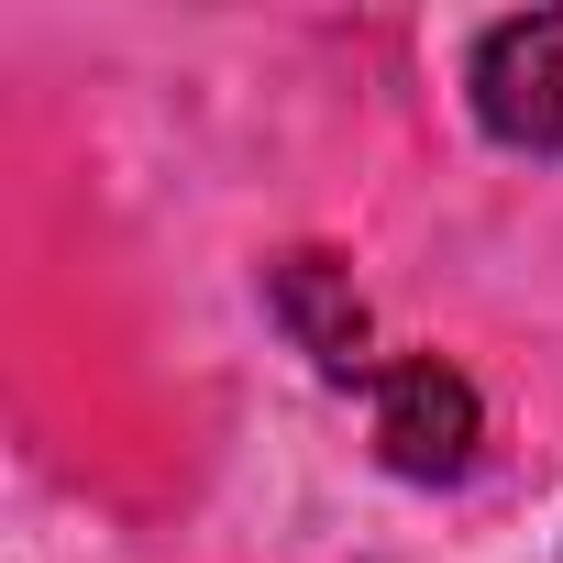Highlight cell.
<instances>
[{"label":"cell","instance_id":"1","mask_svg":"<svg viewBox=\"0 0 563 563\" xmlns=\"http://www.w3.org/2000/svg\"><path fill=\"white\" fill-rule=\"evenodd\" d=\"M365 398H376V464H387V475H409V486L475 475V453H486V398H475L464 365H442V354H387Z\"/></svg>","mask_w":563,"mask_h":563},{"label":"cell","instance_id":"2","mask_svg":"<svg viewBox=\"0 0 563 563\" xmlns=\"http://www.w3.org/2000/svg\"><path fill=\"white\" fill-rule=\"evenodd\" d=\"M464 89H475V122H486L508 155H563V12L486 23Z\"/></svg>","mask_w":563,"mask_h":563},{"label":"cell","instance_id":"3","mask_svg":"<svg viewBox=\"0 0 563 563\" xmlns=\"http://www.w3.org/2000/svg\"><path fill=\"white\" fill-rule=\"evenodd\" d=\"M265 310L288 321V343L332 376V387H376L387 354H365V299H354V276L332 254H276L265 265Z\"/></svg>","mask_w":563,"mask_h":563}]
</instances>
